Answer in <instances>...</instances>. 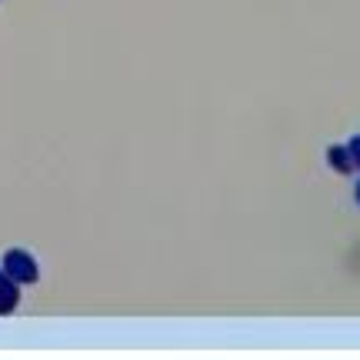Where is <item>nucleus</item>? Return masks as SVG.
<instances>
[{"label": "nucleus", "mask_w": 360, "mask_h": 360, "mask_svg": "<svg viewBox=\"0 0 360 360\" xmlns=\"http://www.w3.org/2000/svg\"><path fill=\"white\" fill-rule=\"evenodd\" d=\"M0 267L7 270V274H11V277L20 283V287H24V283H37V277H40L37 260L30 257L27 250H17V247L4 254V264H0Z\"/></svg>", "instance_id": "f257e3e1"}, {"label": "nucleus", "mask_w": 360, "mask_h": 360, "mask_svg": "<svg viewBox=\"0 0 360 360\" xmlns=\"http://www.w3.org/2000/svg\"><path fill=\"white\" fill-rule=\"evenodd\" d=\"M17 304H20V283L0 267V317H4V314H13Z\"/></svg>", "instance_id": "f03ea898"}, {"label": "nucleus", "mask_w": 360, "mask_h": 360, "mask_svg": "<svg viewBox=\"0 0 360 360\" xmlns=\"http://www.w3.org/2000/svg\"><path fill=\"white\" fill-rule=\"evenodd\" d=\"M327 164H330L337 174H344V177H350V174L357 170V164H354V154H350L347 143H330V147H327Z\"/></svg>", "instance_id": "7ed1b4c3"}, {"label": "nucleus", "mask_w": 360, "mask_h": 360, "mask_svg": "<svg viewBox=\"0 0 360 360\" xmlns=\"http://www.w3.org/2000/svg\"><path fill=\"white\" fill-rule=\"evenodd\" d=\"M350 154H354V164H357V170H360V134H354V137H350Z\"/></svg>", "instance_id": "20e7f679"}, {"label": "nucleus", "mask_w": 360, "mask_h": 360, "mask_svg": "<svg viewBox=\"0 0 360 360\" xmlns=\"http://www.w3.org/2000/svg\"><path fill=\"white\" fill-rule=\"evenodd\" d=\"M354 197H357V207H360V180H357V191H354Z\"/></svg>", "instance_id": "39448f33"}]
</instances>
